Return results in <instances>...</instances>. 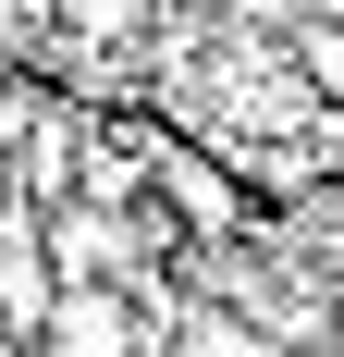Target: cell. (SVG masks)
I'll return each mask as SVG.
<instances>
[{"mask_svg": "<svg viewBox=\"0 0 344 357\" xmlns=\"http://www.w3.org/2000/svg\"><path fill=\"white\" fill-rule=\"evenodd\" d=\"M37 357H148V296L74 284L62 308H49V345H37Z\"/></svg>", "mask_w": 344, "mask_h": 357, "instance_id": "cell-1", "label": "cell"}, {"mask_svg": "<svg viewBox=\"0 0 344 357\" xmlns=\"http://www.w3.org/2000/svg\"><path fill=\"white\" fill-rule=\"evenodd\" d=\"M172 357H283L234 296H172Z\"/></svg>", "mask_w": 344, "mask_h": 357, "instance_id": "cell-2", "label": "cell"}, {"mask_svg": "<svg viewBox=\"0 0 344 357\" xmlns=\"http://www.w3.org/2000/svg\"><path fill=\"white\" fill-rule=\"evenodd\" d=\"M160 185L185 197V222H197V234H234V222H246V197H234L221 173H209L197 148H172V136H160Z\"/></svg>", "mask_w": 344, "mask_h": 357, "instance_id": "cell-3", "label": "cell"}, {"mask_svg": "<svg viewBox=\"0 0 344 357\" xmlns=\"http://www.w3.org/2000/svg\"><path fill=\"white\" fill-rule=\"evenodd\" d=\"M185 13H221V25H234V13H271V0H185Z\"/></svg>", "mask_w": 344, "mask_h": 357, "instance_id": "cell-4", "label": "cell"}]
</instances>
